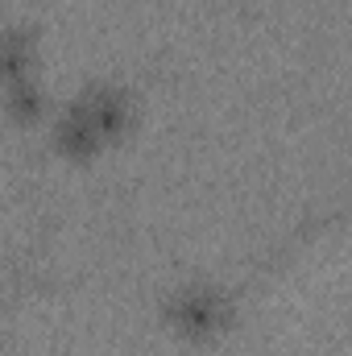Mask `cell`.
<instances>
[{
	"label": "cell",
	"mask_w": 352,
	"mask_h": 356,
	"mask_svg": "<svg viewBox=\"0 0 352 356\" xmlns=\"http://www.w3.org/2000/svg\"><path fill=\"white\" fill-rule=\"evenodd\" d=\"M170 319L178 327H186L191 336H211L228 319V302L211 286H186L182 294L170 298Z\"/></svg>",
	"instance_id": "6da1fadb"
}]
</instances>
